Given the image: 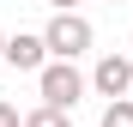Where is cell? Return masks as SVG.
I'll return each mask as SVG.
<instances>
[{
    "label": "cell",
    "instance_id": "5b68a950",
    "mask_svg": "<svg viewBox=\"0 0 133 127\" xmlns=\"http://www.w3.org/2000/svg\"><path fill=\"white\" fill-rule=\"evenodd\" d=\"M103 127H133V97H109V109H103Z\"/></svg>",
    "mask_w": 133,
    "mask_h": 127
},
{
    "label": "cell",
    "instance_id": "ba28073f",
    "mask_svg": "<svg viewBox=\"0 0 133 127\" xmlns=\"http://www.w3.org/2000/svg\"><path fill=\"white\" fill-rule=\"evenodd\" d=\"M49 6H55V12H73V6H79V0H49Z\"/></svg>",
    "mask_w": 133,
    "mask_h": 127
},
{
    "label": "cell",
    "instance_id": "9c48e42d",
    "mask_svg": "<svg viewBox=\"0 0 133 127\" xmlns=\"http://www.w3.org/2000/svg\"><path fill=\"white\" fill-rule=\"evenodd\" d=\"M0 61H6V30H0Z\"/></svg>",
    "mask_w": 133,
    "mask_h": 127
},
{
    "label": "cell",
    "instance_id": "277c9868",
    "mask_svg": "<svg viewBox=\"0 0 133 127\" xmlns=\"http://www.w3.org/2000/svg\"><path fill=\"white\" fill-rule=\"evenodd\" d=\"M6 67H18V73H42V67H49V36H30V30L6 36Z\"/></svg>",
    "mask_w": 133,
    "mask_h": 127
},
{
    "label": "cell",
    "instance_id": "7a4b0ae2",
    "mask_svg": "<svg viewBox=\"0 0 133 127\" xmlns=\"http://www.w3.org/2000/svg\"><path fill=\"white\" fill-rule=\"evenodd\" d=\"M42 36H49V55L73 61V55H85V49H91V18H79V12H55Z\"/></svg>",
    "mask_w": 133,
    "mask_h": 127
},
{
    "label": "cell",
    "instance_id": "3957f363",
    "mask_svg": "<svg viewBox=\"0 0 133 127\" xmlns=\"http://www.w3.org/2000/svg\"><path fill=\"white\" fill-rule=\"evenodd\" d=\"M91 85H97V97H133V61L127 55H103Z\"/></svg>",
    "mask_w": 133,
    "mask_h": 127
},
{
    "label": "cell",
    "instance_id": "30bf717a",
    "mask_svg": "<svg viewBox=\"0 0 133 127\" xmlns=\"http://www.w3.org/2000/svg\"><path fill=\"white\" fill-rule=\"evenodd\" d=\"M115 6H121V0H115Z\"/></svg>",
    "mask_w": 133,
    "mask_h": 127
},
{
    "label": "cell",
    "instance_id": "8992f818",
    "mask_svg": "<svg viewBox=\"0 0 133 127\" xmlns=\"http://www.w3.org/2000/svg\"><path fill=\"white\" fill-rule=\"evenodd\" d=\"M24 127H66V109L42 103V109H30V115H24Z\"/></svg>",
    "mask_w": 133,
    "mask_h": 127
},
{
    "label": "cell",
    "instance_id": "6da1fadb",
    "mask_svg": "<svg viewBox=\"0 0 133 127\" xmlns=\"http://www.w3.org/2000/svg\"><path fill=\"white\" fill-rule=\"evenodd\" d=\"M36 91H42V103H55V109H73V103L85 97V73L73 67V61H49V67L36 73Z\"/></svg>",
    "mask_w": 133,
    "mask_h": 127
},
{
    "label": "cell",
    "instance_id": "52a82bcc",
    "mask_svg": "<svg viewBox=\"0 0 133 127\" xmlns=\"http://www.w3.org/2000/svg\"><path fill=\"white\" fill-rule=\"evenodd\" d=\"M0 127H24V115H18L12 103H0Z\"/></svg>",
    "mask_w": 133,
    "mask_h": 127
}]
</instances>
